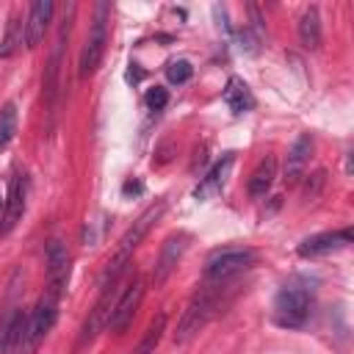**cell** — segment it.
I'll use <instances>...</instances> for the list:
<instances>
[{
	"instance_id": "obj_1",
	"label": "cell",
	"mask_w": 354,
	"mask_h": 354,
	"mask_svg": "<svg viewBox=\"0 0 354 354\" xmlns=\"http://www.w3.org/2000/svg\"><path fill=\"white\" fill-rule=\"evenodd\" d=\"M163 210H166V202L163 199H158L155 205H149L136 221H133V227L122 235V241H119V246H116V252H113V257L108 260V266H105V271H102V279H100V288H108V285H116L119 282V277H122V271L127 268V263H130V257H133V252L138 249V243L147 238V232L152 230V224L163 216Z\"/></svg>"
},
{
	"instance_id": "obj_2",
	"label": "cell",
	"mask_w": 354,
	"mask_h": 354,
	"mask_svg": "<svg viewBox=\"0 0 354 354\" xmlns=\"http://www.w3.org/2000/svg\"><path fill=\"white\" fill-rule=\"evenodd\" d=\"M58 301L61 296L44 290L41 299L36 301V307L30 310V315L25 318V335H22V354H33L39 348V343L47 337V332L53 329L55 318H58Z\"/></svg>"
},
{
	"instance_id": "obj_3",
	"label": "cell",
	"mask_w": 354,
	"mask_h": 354,
	"mask_svg": "<svg viewBox=\"0 0 354 354\" xmlns=\"http://www.w3.org/2000/svg\"><path fill=\"white\" fill-rule=\"evenodd\" d=\"M218 304H221L218 288H205V290H199V293L191 299V304H188V310L183 313V318H180V326H177V332H174V343H185L188 337H194V335L218 313Z\"/></svg>"
},
{
	"instance_id": "obj_4",
	"label": "cell",
	"mask_w": 354,
	"mask_h": 354,
	"mask_svg": "<svg viewBox=\"0 0 354 354\" xmlns=\"http://www.w3.org/2000/svg\"><path fill=\"white\" fill-rule=\"evenodd\" d=\"M111 6L108 3H100L97 6V14H94V25L83 41V50H80V61H77V75L80 77H91L105 55V41H108V25H105V17H108Z\"/></svg>"
},
{
	"instance_id": "obj_5",
	"label": "cell",
	"mask_w": 354,
	"mask_h": 354,
	"mask_svg": "<svg viewBox=\"0 0 354 354\" xmlns=\"http://www.w3.org/2000/svg\"><path fill=\"white\" fill-rule=\"evenodd\" d=\"M310 315V290L301 285H285L274 299V321L285 329H296Z\"/></svg>"
},
{
	"instance_id": "obj_6",
	"label": "cell",
	"mask_w": 354,
	"mask_h": 354,
	"mask_svg": "<svg viewBox=\"0 0 354 354\" xmlns=\"http://www.w3.org/2000/svg\"><path fill=\"white\" fill-rule=\"evenodd\" d=\"M257 263V252L254 249H221V252H213L205 263V277L210 282H227L232 279L235 274L252 268Z\"/></svg>"
},
{
	"instance_id": "obj_7",
	"label": "cell",
	"mask_w": 354,
	"mask_h": 354,
	"mask_svg": "<svg viewBox=\"0 0 354 354\" xmlns=\"http://www.w3.org/2000/svg\"><path fill=\"white\" fill-rule=\"evenodd\" d=\"M141 299H144V279L136 277V279L119 293V299H116V304H113V310H111V318H108V329H111V332H124L127 324L133 321V315H136Z\"/></svg>"
},
{
	"instance_id": "obj_8",
	"label": "cell",
	"mask_w": 354,
	"mask_h": 354,
	"mask_svg": "<svg viewBox=\"0 0 354 354\" xmlns=\"http://www.w3.org/2000/svg\"><path fill=\"white\" fill-rule=\"evenodd\" d=\"M25 205H28V177L25 174H14L11 185H8V196L3 202V221H0V232L3 235H8L19 224L22 213H25Z\"/></svg>"
},
{
	"instance_id": "obj_9",
	"label": "cell",
	"mask_w": 354,
	"mask_h": 354,
	"mask_svg": "<svg viewBox=\"0 0 354 354\" xmlns=\"http://www.w3.org/2000/svg\"><path fill=\"white\" fill-rule=\"evenodd\" d=\"M348 243H351V227H343V230L318 232V235L304 238V241L296 246V254H299V257H321V254L346 249Z\"/></svg>"
},
{
	"instance_id": "obj_10",
	"label": "cell",
	"mask_w": 354,
	"mask_h": 354,
	"mask_svg": "<svg viewBox=\"0 0 354 354\" xmlns=\"http://www.w3.org/2000/svg\"><path fill=\"white\" fill-rule=\"evenodd\" d=\"M69 282V252L66 243L53 238L47 243V290L61 296Z\"/></svg>"
},
{
	"instance_id": "obj_11",
	"label": "cell",
	"mask_w": 354,
	"mask_h": 354,
	"mask_svg": "<svg viewBox=\"0 0 354 354\" xmlns=\"http://www.w3.org/2000/svg\"><path fill=\"white\" fill-rule=\"evenodd\" d=\"M72 14H75V6L66 8V17L58 28V36H55V47H53V55H50V66H47V77H44V97L53 108L55 102V86H58V72H61V61H64V47H66V39H69V25H72Z\"/></svg>"
},
{
	"instance_id": "obj_12",
	"label": "cell",
	"mask_w": 354,
	"mask_h": 354,
	"mask_svg": "<svg viewBox=\"0 0 354 354\" xmlns=\"http://www.w3.org/2000/svg\"><path fill=\"white\" fill-rule=\"evenodd\" d=\"M53 11H55V6H53L50 0H36V3H30L28 19H25V44H28L30 50H36L39 41L44 39V33H47V28H50V19H53Z\"/></svg>"
},
{
	"instance_id": "obj_13",
	"label": "cell",
	"mask_w": 354,
	"mask_h": 354,
	"mask_svg": "<svg viewBox=\"0 0 354 354\" xmlns=\"http://www.w3.org/2000/svg\"><path fill=\"white\" fill-rule=\"evenodd\" d=\"M188 249V235L185 232H177V235H169L163 249H160V257L155 263V274H152V282L155 285H163L169 279V274L174 271V266L180 263L183 252Z\"/></svg>"
},
{
	"instance_id": "obj_14",
	"label": "cell",
	"mask_w": 354,
	"mask_h": 354,
	"mask_svg": "<svg viewBox=\"0 0 354 354\" xmlns=\"http://www.w3.org/2000/svg\"><path fill=\"white\" fill-rule=\"evenodd\" d=\"M310 155H313V138L307 133H301L293 141V147L288 149V158H285V183L288 185H296L301 180V174L310 163Z\"/></svg>"
},
{
	"instance_id": "obj_15",
	"label": "cell",
	"mask_w": 354,
	"mask_h": 354,
	"mask_svg": "<svg viewBox=\"0 0 354 354\" xmlns=\"http://www.w3.org/2000/svg\"><path fill=\"white\" fill-rule=\"evenodd\" d=\"M232 163H235V155L232 152H227L218 163H213V169L199 180V185L194 188V196L199 199V202H205V199H210V196H216L221 188H224V183H227V177H230V169H232Z\"/></svg>"
},
{
	"instance_id": "obj_16",
	"label": "cell",
	"mask_w": 354,
	"mask_h": 354,
	"mask_svg": "<svg viewBox=\"0 0 354 354\" xmlns=\"http://www.w3.org/2000/svg\"><path fill=\"white\" fill-rule=\"evenodd\" d=\"M22 335H25V315L22 310H8L0 324V354H22Z\"/></svg>"
},
{
	"instance_id": "obj_17",
	"label": "cell",
	"mask_w": 354,
	"mask_h": 354,
	"mask_svg": "<svg viewBox=\"0 0 354 354\" xmlns=\"http://www.w3.org/2000/svg\"><path fill=\"white\" fill-rule=\"evenodd\" d=\"M224 102L232 113H249L254 108V94L241 77H230L224 88Z\"/></svg>"
},
{
	"instance_id": "obj_18",
	"label": "cell",
	"mask_w": 354,
	"mask_h": 354,
	"mask_svg": "<svg viewBox=\"0 0 354 354\" xmlns=\"http://www.w3.org/2000/svg\"><path fill=\"white\" fill-rule=\"evenodd\" d=\"M274 177H277V160H274L271 155H266V158L257 163V169L252 171L249 183H246L249 194H252L254 199L266 196V194H268V188H271V183H274Z\"/></svg>"
},
{
	"instance_id": "obj_19",
	"label": "cell",
	"mask_w": 354,
	"mask_h": 354,
	"mask_svg": "<svg viewBox=\"0 0 354 354\" xmlns=\"http://www.w3.org/2000/svg\"><path fill=\"white\" fill-rule=\"evenodd\" d=\"M299 41L307 50H318L321 47V17H318V8L315 6H310L299 17Z\"/></svg>"
},
{
	"instance_id": "obj_20",
	"label": "cell",
	"mask_w": 354,
	"mask_h": 354,
	"mask_svg": "<svg viewBox=\"0 0 354 354\" xmlns=\"http://www.w3.org/2000/svg\"><path fill=\"white\" fill-rule=\"evenodd\" d=\"M25 39V22H19V14L11 11L8 22H6V33H3V44H0V58H8Z\"/></svg>"
},
{
	"instance_id": "obj_21",
	"label": "cell",
	"mask_w": 354,
	"mask_h": 354,
	"mask_svg": "<svg viewBox=\"0 0 354 354\" xmlns=\"http://www.w3.org/2000/svg\"><path fill=\"white\" fill-rule=\"evenodd\" d=\"M163 332H166V313H158V315L149 321V326H147V332H144V337L138 340V346H136L133 354H155V348H158Z\"/></svg>"
},
{
	"instance_id": "obj_22",
	"label": "cell",
	"mask_w": 354,
	"mask_h": 354,
	"mask_svg": "<svg viewBox=\"0 0 354 354\" xmlns=\"http://www.w3.org/2000/svg\"><path fill=\"white\" fill-rule=\"evenodd\" d=\"M17 133V105L14 102H6L0 108V149L8 147V141L14 138Z\"/></svg>"
},
{
	"instance_id": "obj_23",
	"label": "cell",
	"mask_w": 354,
	"mask_h": 354,
	"mask_svg": "<svg viewBox=\"0 0 354 354\" xmlns=\"http://www.w3.org/2000/svg\"><path fill=\"white\" fill-rule=\"evenodd\" d=\"M194 75V66H191V61H185V58H177V61H169L166 64V77H169V83H185L188 77Z\"/></svg>"
},
{
	"instance_id": "obj_24",
	"label": "cell",
	"mask_w": 354,
	"mask_h": 354,
	"mask_svg": "<svg viewBox=\"0 0 354 354\" xmlns=\"http://www.w3.org/2000/svg\"><path fill=\"white\" fill-rule=\"evenodd\" d=\"M144 102H147V108L160 111V108H166V102H169V91H166V88H160V86H152V88H147Z\"/></svg>"
},
{
	"instance_id": "obj_25",
	"label": "cell",
	"mask_w": 354,
	"mask_h": 354,
	"mask_svg": "<svg viewBox=\"0 0 354 354\" xmlns=\"http://www.w3.org/2000/svg\"><path fill=\"white\" fill-rule=\"evenodd\" d=\"M3 202H6V196H3V191H0V210H3Z\"/></svg>"
}]
</instances>
